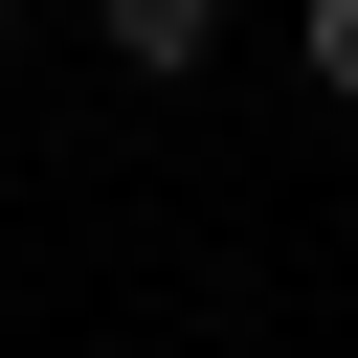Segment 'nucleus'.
<instances>
[{
	"mask_svg": "<svg viewBox=\"0 0 358 358\" xmlns=\"http://www.w3.org/2000/svg\"><path fill=\"white\" fill-rule=\"evenodd\" d=\"M90 22H112V67H157V90H179L201 45H224V0H90Z\"/></svg>",
	"mask_w": 358,
	"mask_h": 358,
	"instance_id": "f257e3e1",
	"label": "nucleus"
},
{
	"mask_svg": "<svg viewBox=\"0 0 358 358\" xmlns=\"http://www.w3.org/2000/svg\"><path fill=\"white\" fill-rule=\"evenodd\" d=\"M291 67H313V90L358 112V0H291Z\"/></svg>",
	"mask_w": 358,
	"mask_h": 358,
	"instance_id": "f03ea898",
	"label": "nucleus"
}]
</instances>
